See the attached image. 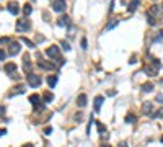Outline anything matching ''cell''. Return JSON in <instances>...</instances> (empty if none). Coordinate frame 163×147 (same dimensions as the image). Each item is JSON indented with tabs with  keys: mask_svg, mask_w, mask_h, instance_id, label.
<instances>
[{
	"mask_svg": "<svg viewBox=\"0 0 163 147\" xmlns=\"http://www.w3.org/2000/svg\"><path fill=\"white\" fill-rule=\"evenodd\" d=\"M152 118H163V106L158 108L155 113H152Z\"/></svg>",
	"mask_w": 163,
	"mask_h": 147,
	"instance_id": "23",
	"label": "cell"
},
{
	"mask_svg": "<svg viewBox=\"0 0 163 147\" xmlns=\"http://www.w3.org/2000/svg\"><path fill=\"white\" fill-rule=\"evenodd\" d=\"M38 66L41 67V69H44V70H52L54 67H56V66H54V64L47 62V61H43V59H41V56H39V54H38Z\"/></svg>",
	"mask_w": 163,
	"mask_h": 147,
	"instance_id": "7",
	"label": "cell"
},
{
	"mask_svg": "<svg viewBox=\"0 0 163 147\" xmlns=\"http://www.w3.org/2000/svg\"><path fill=\"white\" fill-rule=\"evenodd\" d=\"M10 43V38H0V44H7Z\"/></svg>",
	"mask_w": 163,
	"mask_h": 147,
	"instance_id": "31",
	"label": "cell"
},
{
	"mask_svg": "<svg viewBox=\"0 0 163 147\" xmlns=\"http://www.w3.org/2000/svg\"><path fill=\"white\" fill-rule=\"evenodd\" d=\"M142 113H144V115H150V113H152V103L144 102V105H142Z\"/></svg>",
	"mask_w": 163,
	"mask_h": 147,
	"instance_id": "14",
	"label": "cell"
},
{
	"mask_svg": "<svg viewBox=\"0 0 163 147\" xmlns=\"http://www.w3.org/2000/svg\"><path fill=\"white\" fill-rule=\"evenodd\" d=\"M139 5H140V0H131V4H129L127 10H129V12H135Z\"/></svg>",
	"mask_w": 163,
	"mask_h": 147,
	"instance_id": "17",
	"label": "cell"
},
{
	"mask_svg": "<svg viewBox=\"0 0 163 147\" xmlns=\"http://www.w3.org/2000/svg\"><path fill=\"white\" fill-rule=\"evenodd\" d=\"M5 72H7L8 75H13V74L16 72V64H13V62H8L7 66H5Z\"/></svg>",
	"mask_w": 163,
	"mask_h": 147,
	"instance_id": "11",
	"label": "cell"
},
{
	"mask_svg": "<svg viewBox=\"0 0 163 147\" xmlns=\"http://www.w3.org/2000/svg\"><path fill=\"white\" fill-rule=\"evenodd\" d=\"M147 15L152 17V18H157V20L163 18V5H153V7H150Z\"/></svg>",
	"mask_w": 163,
	"mask_h": 147,
	"instance_id": "2",
	"label": "cell"
},
{
	"mask_svg": "<svg viewBox=\"0 0 163 147\" xmlns=\"http://www.w3.org/2000/svg\"><path fill=\"white\" fill-rule=\"evenodd\" d=\"M147 20H149V24H150V26H153V24H155V20H153L152 17H149V15H147Z\"/></svg>",
	"mask_w": 163,
	"mask_h": 147,
	"instance_id": "32",
	"label": "cell"
},
{
	"mask_svg": "<svg viewBox=\"0 0 163 147\" xmlns=\"http://www.w3.org/2000/svg\"><path fill=\"white\" fill-rule=\"evenodd\" d=\"M65 8H67L65 0H54L52 2V10L54 12H65Z\"/></svg>",
	"mask_w": 163,
	"mask_h": 147,
	"instance_id": "6",
	"label": "cell"
},
{
	"mask_svg": "<svg viewBox=\"0 0 163 147\" xmlns=\"http://www.w3.org/2000/svg\"><path fill=\"white\" fill-rule=\"evenodd\" d=\"M157 102H158V103H162V102H163V95H162V93L157 95Z\"/></svg>",
	"mask_w": 163,
	"mask_h": 147,
	"instance_id": "33",
	"label": "cell"
},
{
	"mask_svg": "<svg viewBox=\"0 0 163 147\" xmlns=\"http://www.w3.org/2000/svg\"><path fill=\"white\" fill-rule=\"evenodd\" d=\"M5 57H7V53H5V51H4L2 48H0V61H4Z\"/></svg>",
	"mask_w": 163,
	"mask_h": 147,
	"instance_id": "29",
	"label": "cell"
},
{
	"mask_svg": "<svg viewBox=\"0 0 163 147\" xmlns=\"http://www.w3.org/2000/svg\"><path fill=\"white\" fill-rule=\"evenodd\" d=\"M77 105L80 106V108H83V106L87 105V95H85V93L78 95V98H77Z\"/></svg>",
	"mask_w": 163,
	"mask_h": 147,
	"instance_id": "15",
	"label": "cell"
},
{
	"mask_svg": "<svg viewBox=\"0 0 163 147\" xmlns=\"http://www.w3.org/2000/svg\"><path fill=\"white\" fill-rule=\"evenodd\" d=\"M117 24V20H111L109 23H108V26H106V30H113L114 26Z\"/></svg>",
	"mask_w": 163,
	"mask_h": 147,
	"instance_id": "26",
	"label": "cell"
},
{
	"mask_svg": "<svg viewBox=\"0 0 163 147\" xmlns=\"http://www.w3.org/2000/svg\"><path fill=\"white\" fill-rule=\"evenodd\" d=\"M18 53H20V43L13 41L10 44V54H11V56H16Z\"/></svg>",
	"mask_w": 163,
	"mask_h": 147,
	"instance_id": "10",
	"label": "cell"
},
{
	"mask_svg": "<svg viewBox=\"0 0 163 147\" xmlns=\"http://www.w3.org/2000/svg\"><path fill=\"white\" fill-rule=\"evenodd\" d=\"M46 54H47V57H51L52 61H59V62H62V56H60V51H59V48L57 46H49V48L46 49Z\"/></svg>",
	"mask_w": 163,
	"mask_h": 147,
	"instance_id": "1",
	"label": "cell"
},
{
	"mask_svg": "<svg viewBox=\"0 0 163 147\" xmlns=\"http://www.w3.org/2000/svg\"><path fill=\"white\" fill-rule=\"evenodd\" d=\"M60 46H62V49H64V51H70V44H69L67 41H62V43H60Z\"/></svg>",
	"mask_w": 163,
	"mask_h": 147,
	"instance_id": "27",
	"label": "cell"
},
{
	"mask_svg": "<svg viewBox=\"0 0 163 147\" xmlns=\"http://www.w3.org/2000/svg\"><path fill=\"white\" fill-rule=\"evenodd\" d=\"M23 69H25V72H28V74H31V62H29V56L26 54L25 57H23Z\"/></svg>",
	"mask_w": 163,
	"mask_h": 147,
	"instance_id": "12",
	"label": "cell"
},
{
	"mask_svg": "<svg viewBox=\"0 0 163 147\" xmlns=\"http://www.w3.org/2000/svg\"><path fill=\"white\" fill-rule=\"evenodd\" d=\"M21 41H23V43H25V44H26V46H28V48H34V43H33V41H29V39H26V38H23V39H21Z\"/></svg>",
	"mask_w": 163,
	"mask_h": 147,
	"instance_id": "28",
	"label": "cell"
},
{
	"mask_svg": "<svg viewBox=\"0 0 163 147\" xmlns=\"http://www.w3.org/2000/svg\"><path fill=\"white\" fill-rule=\"evenodd\" d=\"M52 98H54V95L51 93V92H46V93L43 95V100H44L46 103H51V102H52Z\"/></svg>",
	"mask_w": 163,
	"mask_h": 147,
	"instance_id": "21",
	"label": "cell"
},
{
	"mask_svg": "<svg viewBox=\"0 0 163 147\" xmlns=\"http://www.w3.org/2000/svg\"><path fill=\"white\" fill-rule=\"evenodd\" d=\"M0 115H2V116L5 115V106H0Z\"/></svg>",
	"mask_w": 163,
	"mask_h": 147,
	"instance_id": "37",
	"label": "cell"
},
{
	"mask_svg": "<svg viewBox=\"0 0 163 147\" xmlns=\"http://www.w3.org/2000/svg\"><path fill=\"white\" fill-rule=\"evenodd\" d=\"M52 133V128H46V129H44V134H51Z\"/></svg>",
	"mask_w": 163,
	"mask_h": 147,
	"instance_id": "35",
	"label": "cell"
},
{
	"mask_svg": "<svg viewBox=\"0 0 163 147\" xmlns=\"http://www.w3.org/2000/svg\"><path fill=\"white\" fill-rule=\"evenodd\" d=\"M157 41H158V43H163V31L158 33V36H157Z\"/></svg>",
	"mask_w": 163,
	"mask_h": 147,
	"instance_id": "30",
	"label": "cell"
},
{
	"mask_svg": "<svg viewBox=\"0 0 163 147\" xmlns=\"http://www.w3.org/2000/svg\"><path fill=\"white\" fill-rule=\"evenodd\" d=\"M5 134H7V131H5V129H0V136H5Z\"/></svg>",
	"mask_w": 163,
	"mask_h": 147,
	"instance_id": "38",
	"label": "cell"
},
{
	"mask_svg": "<svg viewBox=\"0 0 163 147\" xmlns=\"http://www.w3.org/2000/svg\"><path fill=\"white\" fill-rule=\"evenodd\" d=\"M142 90L145 92V93H150V92L153 90V84L152 82H145V84L142 85Z\"/></svg>",
	"mask_w": 163,
	"mask_h": 147,
	"instance_id": "19",
	"label": "cell"
},
{
	"mask_svg": "<svg viewBox=\"0 0 163 147\" xmlns=\"http://www.w3.org/2000/svg\"><path fill=\"white\" fill-rule=\"evenodd\" d=\"M82 48H83V49L87 48V39H82Z\"/></svg>",
	"mask_w": 163,
	"mask_h": 147,
	"instance_id": "36",
	"label": "cell"
},
{
	"mask_svg": "<svg viewBox=\"0 0 163 147\" xmlns=\"http://www.w3.org/2000/svg\"><path fill=\"white\" fill-rule=\"evenodd\" d=\"M82 119H83V118H82V115H80V113H78V115H75V121H78V122H80Z\"/></svg>",
	"mask_w": 163,
	"mask_h": 147,
	"instance_id": "34",
	"label": "cell"
},
{
	"mask_svg": "<svg viewBox=\"0 0 163 147\" xmlns=\"http://www.w3.org/2000/svg\"><path fill=\"white\" fill-rule=\"evenodd\" d=\"M103 102H104V98L101 97V95H98V97L95 98V111H99V110H101V105H103Z\"/></svg>",
	"mask_w": 163,
	"mask_h": 147,
	"instance_id": "13",
	"label": "cell"
},
{
	"mask_svg": "<svg viewBox=\"0 0 163 147\" xmlns=\"http://www.w3.org/2000/svg\"><path fill=\"white\" fill-rule=\"evenodd\" d=\"M96 126H98V133H99V134H103L104 129H106V128L103 126V122H99V121H96Z\"/></svg>",
	"mask_w": 163,
	"mask_h": 147,
	"instance_id": "25",
	"label": "cell"
},
{
	"mask_svg": "<svg viewBox=\"0 0 163 147\" xmlns=\"http://www.w3.org/2000/svg\"><path fill=\"white\" fill-rule=\"evenodd\" d=\"M137 121V118H135V115H132V113H129L127 116H126V122H135Z\"/></svg>",
	"mask_w": 163,
	"mask_h": 147,
	"instance_id": "24",
	"label": "cell"
},
{
	"mask_svg": "<svg viewBox=\"0 0 163 147\" xmlns=\"http://www.w3.org/2000/svg\"><path fill=\"white\" fill-rule=\"evenodd\" d=\"M160 141H162V142H163V136H162V139H160Z\"/></svg>",
	"mask_w": 163,
	"mask_h": 147,
	"instance_id": "42",
	"label": "cell"
},
{
	"mask_svg": "<svg viewBox=\"0 0 163 147\" xmlns=\"http://www.w3.org/2000/svg\"><path fill=\"white\" fill-rule=\"evenodd\" d=\"M21 147H33V144H25V146H21Z\"/></svg>",
	"mask_w": 163,
	"mask_h": 147,
	"instance_id": "40",
	"label": "cell"
},
{
	"mask_svg": "<svg viewBox=\"0 0 163 147\" xmlns=\"http://www.w3.org/2000/svg\"><path fill=\"white\" fill-rule=\"evenodd\" d=\"M7 8H8V12H10L11 15H16L18 12H20V5H18L16 2H8Z\"/></svg>",
	"mask_w": 163,
	"mask_h": 147,
	"instance_id": "9",
	"label": "cell"
},
{
	"mask_svg": "<svg viewBox=\"0 0 163 147\" xmlns=\"http://www.w3.org/2000/svg\"><path fill=\"white\" fill-rule=\"evenodd\" d=\"M101 147H111V146H109V144H103Z\"/></svg>",
	"mask_w": 163,
	"mask_h": 147,
	"instance_id": "41",
	"label": "cell"
},
{
	"mask_svg": "<svg viewBox=\"0 0 163 147\" xmlns=\"http://www.w3.org/2000/svg\"><path fill=\"white\" fill-rule=\"evenodd\" d=\"M23 92H25V85H18V87L13 88V92H10V93H8V97H15V95L23 93Z\"/></svg>",
	"mask_w": 163,
	"mask_h": 147,
	"instance_id": "16",
	"label": "cell"
},
{
	"mask_svg": "<svg viewBox=\"0 0 163 147\" xmlns=\"http://www.w3.org/2000/svg\"><path fill=\"white\" fill-rule=\"evenodd\" d=\"M31 10L33 7L29 4H25V7H23V13H25V17H28V15H31Z\"/></svg>",
	"mask_w": 163,
	"mask_h": 147,
	"instance_id": "22",
	"label": "cell"
},
{
	"mask_svg": "<svg viewBox=\"0 0 163 147\" xmlns=\"http://www.w3.org/2000/svg\"><path fill=\"white\" fill-rule=\"evenodd\" d=\"M28 84H29V87H33V88H38L39 85H41V77L39 75H36V74H28Z\"/></svg>",
	"mask_w": 163,
	"mask_h": 147,
	"instance_id": "4",
	"label": "cell"
},
{
	"mask_svg": "<svg viewBox=\"0 0 163 147\" xmlns=\"http://www.w3.org/2000/svg\"><path fill=\"white\" fill-rule=\"evenodd\" d=\"M29 28H31V21L26 20V18H21V20L16 21V31L23 33V31H28Z\"/></svg>",
	"mask_w": 163,
	"mask_h": 147,
	"instance_id": "3",
	"label": "cell"
},
{
	"mask_svg": "<svg viewBox=\"0 0 163 147\" xmlns=\"http://www.w3.org/2000/svg\"><path fill=\"white\" fill-rule=\"evenodd\" d=\"M47 84H49L51 88L56 87L57 85V75H49V77H47Z\"/></svg>",
	"mask_w": 163,
	"mask_h": 147,
	"instance_id": "20",
	"label": "cell"
},
{
	"mask_svg": "<svg viewBox=\"0 0 163 147\" xmlns=\"http://www.w3.org/2000/svg\"><path fill=\"white\" fill-rule=\"evenodd\" d=\"M119 147H127V144H126V142H121V144H119Z\"/></svg>",
	"mask_w": 163,
	"mask_h": 147,
	"instance_id": "39",
	"label": "cell"
},
{
	"mask_svg": "<svg viewBox=\"0 0 163 147\" xmlns=\"http://www.w3.org/2000/svg\"><path fill=\"white\" fill-rule=\"evenodd\" d=\"M144 72H145L147 75H150V77H155L157 75V69H152V67H149V66H144Z\"/></svg>",
	"mask_w": 163,
	"mask_h": 147,
	"instance_id": "18",
	"label": "cell"
},
{
	"mask_svg": "<svg viewBox=\"0 0 163 147\" xmlns=\"http://www.w3.org/2000/svg\"><path fill=\"white\" fill-rule=\"evenodd\" d=\"M29 103H31L33 106H34V110H43L44 105H41V98H39V95H29Z\"/></svg>",
	"mask_w": 163,
	"mask_h": 147,
	"instance_id": "5",
	"label": "cell"
},
{
	"mask_svg": "<svg viewBox=\"0 0 163 147\" xmlns=\"http://www.w3.org/2000/svg\"><path fill=\"white\" fill-rule=\"evenodd\" d=\"M162 82H163V80H162Z\"/></svg>",
	"mask_w": 163,
	"mask_h": 147,
	"instance_id": "43",
	"label": "cell"
},
{
	"mask_svg": "<svg viewBox=\"0 0 163 147\" xmlns=\"http://www.w3.org/2000/svg\"><path fill=\"white\" fill-rule=\"evenodd\" d=\"M69 23H70V18H69L67 15H60L59 20H57V24H59V26H62V28H67Z\"/></svg>",
	"mask_w": 163,
	"mask_h": 147,
	"instance_id": "8",
	"label": "cell"
}]
</instances>
